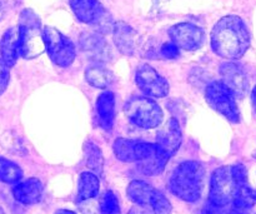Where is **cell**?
Returning a JSON list of instances; mask_svg holds the SVG:
<instances>
[{"label": "cell", "instance_id": "d6a6232c", "mask_svg": "<svg viewBox=\"0 0 256 214\" xmlns=\"http://www.w3.org/2000/svg\"><path fill=\"white\" fill-rule=\"evenodd\" d=\"M55 214H76V213H74L72 212V210H68V209H60V210H58L56 213Z\"/></svg>", "mask_w": 256, "mask_h": 214}, {"label": "cell", "instance_id": "d590c367", "mask_svg": "<svg viewBox=\"0 0 256 214\" xmlns=\"http://www.w3.org/2000/svg\"><path fill=\"white\" fill-rule=\"evenodd\" d=\"M254 157H255V158H256V153H255V155H254Z\"/></svg>", "mask_w": 256, "mask_h": 214}, {"label": "cell", "instance_id": "e575fe53", "mask_svg": "<svg viewBox=\"0 0 256 214\" xmlns=\"http://www.w3.org/2000/svg\"><path fill=\"white\" fill-rule=\"evenodd\" d=\"M0 214H5V213H4V210H2V207H0Z\"/></svg>", "mask_w": 256, "mask_h": 214}, {"label": "cell", "instance_id": "5b68a950", "mask_svg": "<svg viewBox=\"0 0 256 214\" xmlns=\"http://www.w3.org/2000/svg\"><path fill=\"white\" fill-rule=\"evenodd\" d=\"M124 113L128 119L142 129H154L162 120L160 105L150 97H132L126 100Z\"/></svg>", "mask_w": 256, "mask_h": 214}, {"label": "cell", "instance_id": "30bf717a", "mask_svg": "<svg viewBox=\"0 0 256 214\" xmlns=\"http://www.w3.org/2000/svg\"><path fill=\"white\" fill-rule=\"evenodd\" d=\"M155 143H146L142 140L119 138L114 142L112 150L115 157L124 163H138L152 154Z\"/></svg>", "mask_w": 256, "mask_h": 214}, {"label": "cell", "instance_id": "2e32d148", "mask_svg": "<svg viewBox=\"0 0 256 214\" xmlns=\"http://www.w3.org/2000/svg\"><path fill=\"white\" fill-rule=\"evenodd\" d=\"M114 43L118 50L124 55H132L136 49V32L124 22H118L112 28Z\"/></svg>", "mask_w": 256, "mask_h": 214}, {"label": "cell", "instance_id": "9c48e42d", "mask_svg": "<svg viewBox=\"0 0 256 214\" xmlns=\"http://www.w3.org/2000/svg\"><path fill=\"white\" fill-rule=\"evenodd\" d=\"M169 37L178 48L194 52L202 48L204 43V30L192 23H180L169 29Z\"/></svg>", "mask_w": 256, "mask_h": 214}, {"label": "cell", "instance_id": "836d02e7", "mask_svg": "<svg viewBox=\"0 0 256 214\" xmlns=\"http://www.w3.org/2000/svg\"><path fill=\"white\" fill-rule=\"evenodd\" d=\"M4 18V8H2V4L0 3V20Z\"/></svg>", "mask_w": 256, "mask_h": 214}, {"label": "cell", "instance_id": "f1b7e54d", "mask_svg": "<svg viewBox=\"0 0 256 214\" xmlns=\"http://www.w3.org/2000/svg\"><path fill=\"white\" fill-rule=\"evenodd\" d=\"M10 80V68L0 58V95L5 92Z\"/></svg>", "mask_w": 256, "mask_h": 214}, {"label": "cell", "instance_id": "7402d4cb", "mask_svg": "<svg viewBox=\"0 0 256 214\" xmlns=\"http://www.w3.org/2000/svg\"><path fill=\"white\" fill-rule=\"evenodd\" d=\"M155 192H156V188H154L152 184L144 182V180H132L128 185L126 189L129 199L136 205H142V207H149Z\"/></svg>", "mask_w": 256, "mask_h": 214}, {"label": "cell", "instance_id": "8992f818", "mask_svg": "<svg viewBox=\"0 0 256 214\" xmlns=\"http://www.w3.org/2000/svg\"><path fill=\"white\" fill-rule=\"evenodd\" d=\"M42 37L45 50L55 65L62 68L72 65L76 57V50L69 38L62 35L59 30L52 27H45L42 29Z\"/></svg>", "mask_w": 256, "mask_h": 214}, {"label": "cell", "instance_id": "6da1fadb", "mask_svg": "<svg viewBox=\"0 0 256 214\" xmlns=\"http://www.w3.org/2000/svg\"><path fill=\"white\" fill-rule=\"evenodd\" d=\"M250 47V33L244 20L236 15L222 18L212 32V48L225 59H240Z\"/></svg>", "mask_w": 256, "mask_h": 214}, {"label": "cell", "instance_id": "4316f807", "mask_svg": "<svg viewBox=\"0 0 256 214\" xmlns=\"http://www.w3.org/2000/svg\"><path fill=\"white\" fill-rule=\"evenodd\" d=\"M150 208H152V213L154 214H172V205L169 202L164 193L156 189L154 197H152V202H150Z\"/></svg>", "mask_w": 256, "mask_h": 214}, {"label": "cell", "instance_id": "d4e9b609", "mask_svg": "<svg viewBox=\"0 0 256 214\" xmlns=\"http://www.w3.org/2000/svg\"><path fill=\"white\" fill-rule=\"evenodd\" d=\"M22 169L12 160L4 157H0V182L6 184H14L22 180Z\"/></svg>", "mask_w": 256, "mask_h": 214}, {"label": "cell", "instance_id": "44dd1931", "mask_svg": "<svg viewBox=\"0 0 256 214\" xmlns=\"http://www.w3.org/2000/svg\"><path fill=\"white\" fill-rule=\"evenodd\" d=\"M100 180L96 174L92 172H84L80 174L79 184H78L76 204L86 200L95 199L99 194Z\"/></svg>", "mask_w": 256, "mask_h": 214}, {"label": "cell", "instance_id": "d6986e66", "mask_svg": "<svg viewBox=\"0 0 256 214\" xmlns=\"http://www.w3.org/2000/svg\"><path fill=\"white\" fill-rule=\"evenodd\" d=\"M169 159L170 158L155 143V148L152 154L145 158V159L138 162V169L144 175L155 177V175H159L164 172Z\"/></svg>", "mask_w": 256, "mask_h": 214}, {"label": "cell", "instance_id": "cb8c5ba5", "mask_svg": "<svg viewBox=\"0 0 256 214\" xmlns=\"http://www.w3.org/2000/svg\"><path fill=\"white\" fill-rule=\"evenodd\" d=\"M84 160L85 165H86L94 174H102L104 158H102V149L92 142H86L84 144Z\"/></svg>", "mask_w": 256, "mask_h": 214}, {"label": "cell", "instance_id": "8fae6325", "mask_svg": "<svg viewBox=\"0 0 256 214\" xmlns=\"http://www.w3.org/2000/svg\"><path fill=\"white\" fill-rule=\"evenodd\" d=\"M222 82L234 93L236 98H244L249 90V79L245 70L239 64L232 62L220 65Z\"/></svg>", "mask_w": 256, "mask_h": 214}, {"label": "cell", "instance_id": "5bb4252c", "mask_svg": "<svg viewBox=\"0 0 256 214\" xmlns=\"http://www.w3.org/2000/svg\"><path fill=\"white\" fill-rule=\"evenodd\" d=\"M79 44L82 52L96 62H108L112 55L109 44L99 33H84L80 37Z\"/></svg>", "mask_w": 256, "mask_h": 214}, {"label": "cell", "instance_id": "7c38bea8", "mask_svg": "<svg viewBox=\"0 0 256 214\" xmlns=\"http://www.w3.org/2000/svg\"><path fill=\"white\" fill-rule=\"evenodd\" d=\"M182 142V133L179 122L175 118H170L164 123L156 134V144L165 154L172 158L179 150Z\"/></svg>", "mask_w": 256, "mask_h": 214}, {"label": "cell", "instance_id": "4dcf8cb0", "mask_svg": "<svg viewBox=\"0 0 256 214\" xmlns=\"http://www.w3.org/2000/svg\"><path fill=\"white\" fill-rule=\"evenodd\" d=\"M128 214H148L146 210L144 209V207H142V205H136L135 204L134 207L132 208V209L128 212Z\"/></svg>", "mask_w": 256, "mask_h": 214}, {"label": "cell", "instance_id": "e0dca14e", "mask_svg": "<svg viewBox=\"0 0 256 214\" xmlns=\"http://www.w3.org/2000/svg\"><path fill=\"white\" fill-rule=\"evenodd\" d=\"M96 114L99 125L106 132L112 129L115 120V95L110 90H104L96 99Z\"/></svg>", "mask_w": 256, "mask_h": 214}, {"label": "cell", "instance_id": "f546056e", "mask_svg": "<svg viewBox=\"0 0 256 214\" xmlns=\"http://www.w3.org/2000/svg\"><path fill=\"white\" fill-rule=\"evenodd\" d=\"M202 214H230V205L222 207V205H216L206 202L204 209H202Z\"/></svg>", "mask_w": 256, "mask_h": 214}, {"label": "cell", "instance_id": "3957f363", "mask_svg": "<svg viewBox=\"0 0 256 214\" xmlns=\"http://www.w3.org/2000/svg\"><path fill=\"white\" fill-rule=\"evenodd\" d=\"M248 183V170L244 164L225 165L212 172L208 202L228 207L232 204L238 188Z\"/></svg>", "mask_w": 256, "mask_h": 214}, {"label": "cell", "instance_id": "9a60e30c", "mask_svg": "<svg viewBox=\"0 0 256 214\" xmlns=\"http://www.w3.org/2000/svg\"><path fill=\"white\" fill-rule=\"evenodd\" d=\"M42 182L38 178H29L22 182H18L12 188V195L19 203L25 205L36 204L42 198Z\"/></svg>", "mask_w": 256, "mask_h": 214}, {"label": "cell", "instance_id": "603a6c76", "mask_svg": "<svg viewBox=\"0 0 256 214\" xmlns=\"http://www.w3.org/2000/svg\"><path fill=\"white\" fill-rule=\"evenodd\" d=\"M85 79L92 87L105 89L114 82V74L102 65H92L85 70Z\"/></svg>", "mask_w": 256, "mask_h": 214}, {"label": "cell", "instance_id": "83f0119b", "mask_svg": "<svg viewBox=\"0 0 256 214\" xmlns=\"http://www.w3.org/2000/svg\"><path fill=\"white\" fill-rule=\"evenodd\" d=\"M160 54L165 59H176L179 57V48L172 42L164 43L160 48Z\"/></svg>", "mask_w": 256, "mask_h": 214}, {"label": "cell", "instance_id": "484cf974", "mask_svg": "<svg viewBox=\"0 0 256 214\" xmlns=\"http://www.w3.org/2000/svg\"><path fill=\"white\" fill-rule=\"evenodd\" d=\"M99 209L102 214H122L119 198L112 190H106L100 197Z\"/></svg>", "mask_w": 256, "mask_h": 214}, {"label": "cell", "instance_id": "7a4b0ae2", "mask_svg": "<svg viewBox=\"0 0 256 214\" xmlns=\"http://www.w3.org/2000/svg\"><path fill=\"white\" fill-rule=\"evenodd\" d=\"M205 168L196 160H186L178 165L170 177L168 188L175 197L188 203H195L204 189Z\"/></svg>", "mask_w": 256, "mask_h": 214}, {"label": "cell", "instance_id": "ac0fdd59", "mask_svg": "<svg viewBox=\"0 0 256 214\" xmlns=\"http://www.w3.org/2000/svg\"><path fill=\"white\" fill-rule=\"evenodd\" d=\"M0 54L2 59L9 68L14 67L19 58V28H9L4 33L0 42Z\"/></svg>", "mask_w": 256, "mask_h": 214}, {"label": "cell", "instance_id": "ffe728a7", "mask_svg": "<svg viewBox=\"0 0 256 214\" xmlns=\"http://www.w3.org/2000/svg\"><path fill=\"white\" fill-rule=\"evenodd\" d=\"M256 203V192L249 184L238 188L230 204V214H250Z\"/></svg>", "mask_w": 256, "mask_h": 214}, {"label": "cell", "instance_id": "1f68e13d", "mask_svg": "<svg viewBox=\"0 0 256 214\" xmlns=\"http://www.w3.org/2000/svg\"><path fill=\"white\" fill-rule=\"evenodd\" d=\"M252 108H254V112L256 114V85L254 89H252Z\"/></svg>", "mask_w": 256, "mask_h": 214}, {"label": "cell", "instance_id": "4fadbf2b", "mask_svg": "<svg viewBox=\"0 0 256 214\" xmlns=\"http://www.w3.org/2000/svg\"><path fill=\"white\" fill-rule=\"evenodd\" d=\"M69 4L75 17L85 24L96 27L98 23L108 14L98 0H69Z\"/></svg>", "mask_w": 256, "mask_h": 214}, {"label": "cell", "instance_id": "52a82bcc", "mask_svg": "<svg viewBox=\"0 0 256 214\" xmlns=\"http://www.w3.org/2000/svg\"><path fill=\"white\" fill-rule=\"evenodd\" d=\"M205 99L210 107L222 115H224L232 123L240 122L239 108L236 104V97L234 93L220 80H215L208 84L205 89Z\"/></svg>", "mask_w": 256, "mask_h": 214}, {"label": "cell", "instance_id": "277c9868", "mask_svg": "<svg viewBox=\"0 0 256 214\" xmlns=\"http://www.w3.org/2000/svg\"><path fill=\"white\" fill-rule=\"evenodd\" d=\"M19 53L24 59H34L45 50L40 19L32 9L22 10L19 22Z\"/></svg>", "mask_w": 256, "mask_h": 214}, {"label": "cell", "instance_id": "ba28073f", "mask_svg": "<svg viewBox=\"0 0 256 214\" xmlns=\"http://www.w3.org/2000/svg\"><path fill=\"white\" fill-rule=\"evenodd\" d=\"M135 82L142 92L148 97L164 98L169 94V83L150 65L144 64L138 68Z\"/></svg>", "mask_w": 256, "mask_h": 214}]
</instances>
